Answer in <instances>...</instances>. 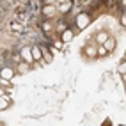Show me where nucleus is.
<instances>
[{
	"label": "nucleus",
	"instance_id": "1",
	"mask_svg": "<svg viewBox=\"0 0 126 126\" xmlns=\"http://www.w3.org/2000/svg\"><path fill=\"white\" fill-rule=\"evenodd\" d=\"M91 16L87 14V13H80L78 16H77V29H80V30H83V29H87L89 25H91Z\"/></svg>",
	"mask_w": 126,
	"mask_h": 126
},
{
	"label": "nucleus",
	"instance_id": "2",
	"mask_svg": "<svg viewBox=\"0 0 126 126\" xmlns=\"http://www.w3.org/2000/svg\"><path fill=\"white\" fill-rule=\"evenodd\" d=\"M13 105V98L5 94V89L2 87V92H0V110H5Z\"/></svg>",
	"mask_w": 126,
	"mask_h": 126
},
{
	"label": "nucleus",
	"instance_id": "3",
	"mask_svg": "<svg viewBox=\"0 0 126 126\" xmlns=\"http://www.w3.org/2000/svg\"><path fill=\"white\" fill-rule=\"evenodd\" d=\"M20 55H21V59H23V61H25V62H29V64H32V62L36 61V59H34V53H32V48H29V46L21 48Z\"/></svg>",
	"mask_w": 126,
	"mask_h": 126
},
{
	"label": "nucleus",
	"instance_id": "4",
	"mask_svg": "<svg viewBox=\"0 0 126 126\" xmlns=\"http://www.w3.org/2000/svg\"><path fill=\"white\" fill-rule=\"evenodd\" d=\"M55 4H50V5H45L43 7V14H45V18L46 20H50V18H53L55 16Z\"/></svg>",
	"mask_w": 126,
	"mask_h": 126
},
{
	"label": "nucleus",
	"instance_id": "5",
	"mask_svg": "<svg viewBox=\"0 0 126 126\" xmlns=\"http://www.w3.org/2000/svg\"><path fill=\"white\" fill-rule=\"evenodd\" d=\"M75 37V30H71L69 27L68 29H64V32L61 34V39L64 41V43H71V39Z\"/></svg>",
	"mask_w": 126,
	"mask_h": 126
},
{
	"label": "nucleus",
	"instance_id": "6",
	"mask_svg": "<svg viewBox=\"0 0 126 126\" xmlns=\"http://www.w3.org/2000/svg\"><path fill=\"white\" fill-rule=\"evenodd\" d=\"M16 73H18V71H14L13 68H4V69H2V73H0V75H2V78H5V80H11V78L14 77Z\"/></svg>",
	"mask_w": 126,
	"mask_h": 126
},
{
	"label": "nucleus",
	"instance_id": "7",
	"mask_svg": "<svg viewBox=\"0 0 126 126\" xmlns=\"http://www.w3.org/2000/svg\"><path fill=\"white\" fill-rule=\"evenodd\" d=\"M73 7V0H69V2H62L59 4V13H69Z\"/></svg>",
	"mask_w": 126,
	"mask_h": 126
},
{
	"label": "nucleus",
	"instance_id": "8",
	"mask_svg": "<svg viewBox=\"0 0 126 126\" xmlns=\"http://www.w3.org/2000/svg\"><path fill=\"white\" fill-rule=\"evenodd\" d=\"M103 46L108 50V52H114V50H115V39L114 37H108L105 43H103Z\"/></svg>",
	"mask_w": 126,
	"mask_h": 126
},
{
	"label": "nucleus",
	"instance_id": "9",
	"mask_svg": "<svg viewBox=\"0 0 126 126\" xmlns=\"http://www.w3.org/2000/svg\"><path fill=\"white\" fill-rule=\"evenodd\" d=\"M30 66H32V64H29V62H25V61H23V62H20V64H18V68H16V71L23 75V73H27V71L30 69Z\"/></svg>",
	"mask_w": 126,
	"mask_h": 126
},
{
	"label": "nucleus",
	"instance_id": "10",
	"mask_svg": "<svg viewBox=\"0 0 126 126\" xmlns=\"http://www.w3.org/2000/svg\"><path fill=\"white\" fill-rule=\"evenodd\" d=\"M41 52H43L45 62H52V61H53V55H52V52H48V48H46V46H41Z\"/></svg>",
	"mask_w": 126,
	"mask_h": 126
},
{
	"label": "nucleus",
	"instance_id": "11",
	"mask_svg": "<svg viewBox=\"0 0 126 126\" xmlns=\"http://www.w3.org/2000/svg\"><path fill=\"white\" fill-rule=\"evenodd\" d=\"M32 53H34V59L41 62V57H43V52H41V46H32Z\"/></svg>",
	"mask_w": 126,
	"mask_h": 126
},
{
	"label": "nucleus",
	"instance_id": "12",
	"mask_svg": "<svg viewBox=\"0 0 126 126\" xmlns=\"http://www.w3.org/2000/svg\"><path fill=\"white\" fill-rule=\"evenodd\" d=\"M107 39H108V34H107V32H99V34H98V37H96L98 45H103Z\"/></svg>",
	"mask_w": 126,
	"mask_h": 126
},
{
	"label": "nucleus",
	"instance_id": "13",
	"mask_svg": "<svg viewBox=\"0 0 126 126\" xmlns=\"http://www.w3.org/2000/svg\"><path fill=\"white\" fill-rule=\"evenodd\" d=\"M85 55H89V57H96V55H98V48H94V46H87V48H85Z\"/></svg>",
	"mask_w": 126,
	"mask_h": 126
},
{
	"label": "nucleus",
	"instance_id": "14",
	"mask_svg": "<svg viewBox=\"0 0 126 126\" xmlns=\"http://www.w3.org/2000/svg\"><path fill=\"white\" fill-rule=\"evenodd\" d=\"M20 82H21V73H16L14 77L11 78V83H13V85H18Z\"/></svg>",
	"mask_w": 126,
	"mask_h": 126
},
{
	"label": "nucleus",
	"instance_id": "15",
	"mask_svg": "<svg viewBox=\"0 0 126 126\" xmlns=\"http://www.w3.org/2000/svg\"><path fill=\"white\" fill-rule=\"evenodd\" d=\"M41 27H43V30H45V34L48 36V34H50V30H52V25H50L48 21H43V25H41Z\"/></svg>",
	"mask_w": 126,
	"mask_h": 126
},
{
	"label": "nucleus",
	"instance_id": "16",
	"mask_svg": "<svg viewBox=\"0 0 126 126\" xmlns=\"http://www.w3.org/2000/svg\"><path fill=\"white\" fill-rule=\"evenodd\" d=\"M107 53H108V50H107L103 45H99V48H98V55H99V57H105Z\"/></svg>",
	"mask_w": 126,
	"mask_h": 126
},
{
	"label": "nucleus",
	"instance_id": "17",
	"mask_svg": "<svg viewBox=\"0 0 126 126\" xmlns=\"http://www.w3.org/2000/svg\"><path fill=\"white\" fill-rule=\"evenodd\" d=\"M64 45H66V43H64L62 39H59V41H53V43H52V46H53V48H57V50H61Z\"/></svg>",
	"mask_w": 126,
	"mask_h": 126
},
{
	"label": "nucleus",
	"instance_id": "18",
	"mask_svg": "<svg viewBox=\"0 0 126 126\" xmlns=\"http://www.w3.org/2000/svg\"><path fill=\"white\" fill-rule=\"evenodd\" d=\"M117 71H119L121 75H124V73H126V61H123V62L119 64V68H117Z\"/></svg>",
	"mask_w": 126,
	"mask_h": 126
},
{
	"label": "nucleus",
	"instance_id": "19",
	"mask_svg": "<svg viewBox=\"0 0 126 126\" xmlns=\"http://www.w3.org/2000/svg\"><path fill=\"white\" fill-rule=\"evenodd\" d=\"M11 27H13V29H14L16 32H20V30H21V25H20V23H13Z\"/></svg>",
	"mask_w": 126,
	"mask_h": 126
},
{
	"label": "nucleus",
	"instance_id": "20",
	"mask_svg": "<svg viewBox=\"0 0 126 126\" xmlns=\"http://www.w3.org/2000/svg\"><path fill=\"white\" fill-rule=\"evenodd\" d=\"M121 25H123V27H126V14L121 16Z\"/></svg>",
	"mask_w": 126,
	"mask_h": 126
},
{
	"label": "nucleus",
	"instance_id": "21",
	"mask_svg": "<svg viewBox=\"0 0 126 126\" xmlns=\"http://www.w3.org/2000/svg\"><path fill=\"white\" fill-rule=\"evenodd\" d=\"M57 2H59V4H62V2H69V0H57Z\"/></svg>",
	"mask_w": 126,
	"mask_h": 126
},
{
	"label": "nucleus",
	"instance_id": "22",
	"mask_svg": "<svg viewBox=\"0 0 126 126\" xmlns=\"http://www.w3.org/2000/svg\"><path fill=\"white\" fill-rule=\"evenodd\" d=\"M121 77H123V80H124V83H126V73H124V75H121Z\"/></svg>",
	"mask_w": 126,
	"mask_h": 126
}]
</instances>
